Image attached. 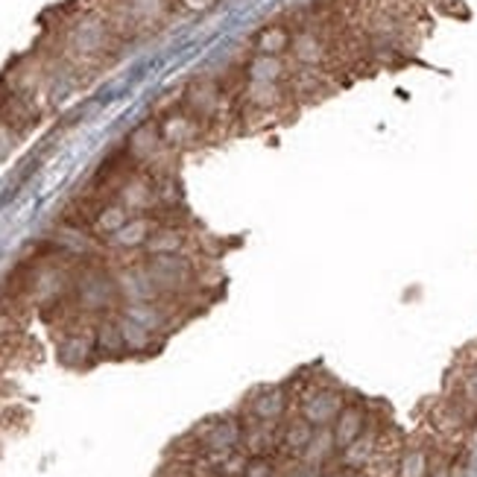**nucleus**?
Listing matches in <instances>:
<instances>
[{"instance_id": "obj_4", "label": "nucleus", "mask_w": 477, "mask_h": 477, "mask_svg": "<svg viewBox=\"0 0 477 477\" xmlns=\"http://www.w3.org/2000/svg\"><path fill=\"white\" fill-rule=\"evenodd\" d=\"M366 410L361 404H346L340 410V416L334 419V425H331V433H334V442L337 448H346L352 445L357 436L366 433Z\"/></svg>"}, {"instance_id": "obj_5", "label": "nucleus", "mask_w": 477, "mask_h": 477, "mask_svg": "<svg viewBox=\"0 0 477 477\" xmlns=\"http://www.w3.org/2000/svg\"><path fill=\"white\" fill-rule=\"evenodd\" d=\"M203 452L208 454H229L241 448V425L237 422H214L203 433Z\"/></svg>"}, {"instance_id": "obj_21", "label": "nucleus", "mask_w": 477, "mask_h": 477, "mask_svg": "<svg viewBox=\"0 0 477 477\" xmlns=\"http://www.w3.org/2000/svg\"><path fill=\"white\" fill-rule=\"evenodd\" d=\"M182 4L188 6V9H205V6L214 4V0H182Z\"/></svg>"}, {"instance_id": "obj_8", "label": "nucleus", "mask_w": 477, "mask_h": 477, "mask_svg": "<svg viewBox=\"0 0 477 477\" xmlns=\"http://www.w3.org/2000/svg\"><path fill=\"white\" fill-rule=\"evenodd\" d=\"M144 249H147V255H184L188 232L179 226H155Z\"/></svg>"}, {"instance_id": "obj_22", "label": "nucleus", "mask_w": 477, "mask_h": 477, "mask_svg": "<svg viewBox=\"0 0 477 477\" xmlns=\"http://www.w3.org/2000/svg\"><path fill=\"white\" fill-rule=\"evenodd\" d=\"M323 477H349V469H346V472H343V469H337V472H325Z\"/></svg>"}, {"instance_id": "obj_12", "label": "nucleus", "mask_w": 477, "mask_h": 477, "mask_svg": "<svg viewBox=\"0 0 477 477\" xmlns=\"http://www.w3.org/2000/svg\"><path fill=\"white\" fill-rule=\"evenodd\" d=\"M129 217H132V211L124 203H109V205H100V211L94 214V223H91V226H94V234L112 237V234H117L126 226Z\"/></svg>"}, {"instance_id": "obj_19", "label": "nucleus", "mask_w": 477, "mask_h": 477, "mask_svg": "<svg viewBox=\"0 0 477 477\" xmlns=\"http://www.w3.org/2000/svg\"><path fill=\"white\" fill-rule=\"evenodd\" d=\"M460 395H462V399H469V402L477 404V363L469 369L466 378H462V390H460Z\"/></svg>"}, {"instance_id": "obj_18", "label": "nucleus", "mask_w": 477, "mask_h": 477, "mask_svg": "<svg viewBox=\"0 0 477 477\" xmlns=\"http://www.w3.org/2000/svg\"><path fill=\"white\" fill-rule=\"evenodd\" d=\"M275 474H278V466L273 462L270 454H258V457H249L246 460L243 477H275Z\"/></svg>"}, {"instance_id": "obj_3", "label": "nucleus", "mask_w": 477, "mask_h": 477, "mask_svg": "<svg viewBox=\"0 0 477 477\" xmlns=\"http://www.w3.org/2000/svg\"><path fill=\"white\" fill-rule=\"evenodd\" d=\"M287 393L282 387H270V390H261L249 399L246 410H249V419L255 422H278L287 413Z\"/></svg>"}, {"instance_id": "obj_17", "label": "nucleus", "mask_w": 477, "mask_h": 477, "mask_svg": "<svg viewBox=\"0 0 477 477\" xmlns=\"http://www.w3.org/2000/svg\"><path fill=\"white\" fill-rule=\"evenodd\" d=\"M97 346L103 349V352H121V349H126L124 346V337H121V325L117 323H109L105 320L100 328H97Z\"/></svg>"}, {"instance_id": "obj_23", "label": "nucleus", "mask_w": 477, "mask_h": 477, "mask_svg": "<svg viewBox=\"0 0 477 477\" xmlns=\"http://www.w3.org/2000/svg\"><path fill=\"white\" fill-rule=\"evenodd\" d=\"M349 477H373V474H369V472H352Z\"/></svg>"}, {"instance_id": "obj_14", "label": "nucleus", "mask_w": 477, "mask_h": 477, "mask_svg": "<svg viewBox=\"0 0 477 477\" xmlns=\"http://www.w3.org/2000/svg\"><path fill=\"white\" fill-rule=\"evenodd\" d=\"M313 425L311 422H304L302 416L299 419H290L284 431H282V448H284V454L290 457H302L304 454V448H308V442L313 440Z\"/></svg>"}, {"instance_id": "obj_20", "label": "nucleus", "mask_w": 477, "mask_h": 477, "mask_svg": "<svg viewBox=\"0 0 477 477\" xmlns=\"http://www.w3.org/2000/svg\"><path fill=\"white\" fill-rule=\"evenodd\" d=\"M15 337V320H12V313L0 308V346H6V343Z\"/></svg>"}, {"instance_id": "obj_11", "label": "nucleus", "mask_w": 477, "mask_h": 477, "mask_svg": "<svg viewBox=\"0 0 477 477\" xmlns=\"http://www.w3.org/2000/svg\"><path fill=\"white\" fill-rule=\"evenodd\" d=\"M337 452H340V448L334 442V433H331V428H316L313 440L308 442V448H304V454H302V462H304V466H311V469H323Z\"/></svg>"}, {"instance_id": "obj_6", "label": "nucleus", "mask_w": 477, "mask_h": 477, "mask_svg": "<svg viewBox=\"0 0 477 477\" xmlns=\"http://www.w3.org/2000/svg\"><path fill=\"white\" fill-rule=\"evenodd\" d=\"M378 457V433H363L357 436V440L346 448H340V462L343 469L349 472H363L373 466V460Z\"/></svg>"}, {"instance_id": "obj_1", "label": "nucleus", "mask_w": 477, "mask_h": 477, "mask_svg": "<svg viewBox=\"0 0 477 477\" xmlns=\"http://www.w3.org/2000/svg\"><path fill=\"white\" fill-rule=\"evenodd\" d=\"M346 407L343 395L337 390H323V387H313L302 395V407H299V416L304 422H311L313 428H331L334 419L340 416V410Z\"/></svg>"}, {"instance_id": "obj_13", "label": "nucleus", "mask_w": 477, "mask_h": 477, "mask_svg": "<svg viewBox=\"0 0 477 477\" xmlns=\"http://www.w3.org/2000/svg\"><path fill=\"white\" fill-rule=\"evenodd\" d=\"M94 346L97 343L91 334H85V331H79V328H68V334H65V340L59 343V354H62L65 363L76 366V363L88 361V354Z\"/></svg>"}, {"instance_id": "obj_2", "label": "nucleus", "mask_w": 477, "mask_h": 477, "mask_svg": "<svg viewBox=\"0 0 477 477\" xmlns=\"http://www.w3.org/2000/svg\"><path fill=\"white\" fill-rule=\"evenodd\" d=\"M203 126L205 124L200 121V117H194L188 109H184V112L167 114L162 121V126H158V132H162L167 147H191V144L200 141Z\"/></svg>"}, {"instance_id": "obj_9", "label": "nucleus", "mask_w": 477, "mask_h": 477, "mask_svg": "<svg viewBox=\"0 0 477 477\" xmlns=\"http://www.w3.org/2000/svg\"><path fill=\"white\" fill-rule=\"evenodd\" d=\"M164 147V138L162 132H158L155 126H141L129 135V158H135V162L141 164H150L158 158V153H162Z\"/></svg>"}, {"instance_id": "obj_15", "label": "nucleus", "mask_w": 477, "mask_h": 477, "mask_svg": "<svg viewBox=\"0 0 477 477\" xmlns=\"http://www.w3.org/2000/svg\"><path fill=\"white\" fill-rule=\"evenodd\" d=\"M290 42H293V33H290L284 24H270L258 33L255 50L267 53V56H284V53L290 50Z\"/></svg>"}, {"instance_id": "obj_16", "label": "nucleus", "mask_w": 477, "mask_h": 477, "mask_svg": "<svg viewBox=\"0 0 477 477\" xmlns=\"http://www.w3.org/2000/svg\"><path fill=\"white\" fill-rule=\"evenodd\" d=\"M399 477H431V454L425 448H410L402 454Z\"/></svg>"}, {"instance_id": "obj_7", "label": "nucleus", "mask_w": 477, "mask_h": 477, "mask_svg": "<svg viewBox=\"0 0 477 477\" xmlns=\"http://www.w3.org/2000/svg\"><path fill=\"white\" fill-rule=\"evenodd\" d=\"M158 226V223L147 214H132L126 226L109 237V243L117 246V249H138V246H147L153 229Z\"/></svg>"}, {"instance_id": "obj_10", "label": "nucleus", "mask_w": 477, "mask_h": 477, "mask_svg": "<svg viewBox=\"0 0 477 477\" xmlns=\"http://www.w3.org/2000/svg\"><path fill=\"white\" fill-rule=\"evenodd\" d=\"M287 79V65L282 56H267L258 53L246 62V83H284Z\"/></svg>"}]
</instances>
